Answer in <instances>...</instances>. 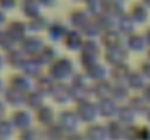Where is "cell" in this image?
<instances>
[{
  "label": "cell",
  "mask_w": 150,
  "mask_h": 140,
  "mask_svg": "<svg viewBox=\"0 0 150 140\" xmlns=\"http://www.w3.org/2000/svg\"><path fill=\"white\" fill-rule=\"evenodd\" d=\"M1 82H3V80H0V92L3 91V85H1Z\"/></svg>",
  "instance_id": "obj_28"
},
{
  "label": "cell",
  "mask_w": 150,
  "mask_h": 140,
  "mask_svg": "<svg viewBox=\"0 0 150 140\" xmlns=\"http://www.w3.org/2000/svg\"><path fill=\"white\" fill-rule=\"evenodd\" d=\"M128 15L131 16V19L136 22V23H143L147 21L149 18V7L146 4H143L142 1L139 3H134L128 12Z\"/></svg>",
  "instance_id": "obj_12"
},
{
  "label": "cell",
  "mask_w": 150,
  "mask_h": 140,
  "mask_svg": "<svg viewBox=\"0 0 150 140\" xmlns=\"http://www.w3.org/2000/svg\"><path fill=\"white\" fill-rule=\"evenodd\" d=\"M48 25H50V21L45 18V15H40L37 18H32L28 21V28H29V32L31 34H40V32H47L48 29Z\"/></svg>",
  "instance_id": "obj_14"
},
{
  "label": "cell",
  "mask_w": 150,
  "mask_h": 140,
  "mask_svg": "<svg viewBox=\"0 0 150 140\" xmlns=\"http://www.w3.org/2000/svg\"><path fill=\"white\" fill-rule=\"evenodd\" d=\"M4 114V104L0 102V120H1V115Z\"/></svg>",
  "instance_id": "obj_26"
},
{
  "label": "cell",
  "mask_w": 150,
  "mask_h": 140,
  "mask_svg": "<svg viewBox=\"0 0 150 140\" xmlns=\"http://www.w3.org/2000/svg\"><path fill=\"white\" fill-rule=\"evenodd\" d=\"M37 111H38V112H37L38 121H40L42 126H47V127L52 126V121H54V111H52V108L44 105V107H41V108L37 109Z\"/></svg>",
  "instance_id": "obj_16"
},
{
  "label": "cell",
  "mask_w": 150,
  "mask_h": 140,
  "mask_svg": "<svg viewBox=\"0 0 150 140\" xmlns=\"http://www.w3.org/2000/svg\"><path fill=\"white\" fill-rule=\"evenodd\" d=\"M79 123H80V118H79V115H77L76 112L63 111V112L58 115V126H60L67 134L76 131Z\"/></svg>",
  "instance_id": "obj_6"
},
{
  "label": "cell",
  "mask_w": 150,
  "mask_h": 140,
  "mask_svg": "<svg viewBox=\"0 0 150 140\" xmlns=\"http://www.w3.org/2000/svg\"><path fill=\"white\" fill-rule=\"evenodd\" d=\"M121 1H125V0H121Z\"/></svg>",
  "instance_id": "obj_29"
},
{
  "label": "cell",
  "mask_w": 150,
  "mask_h": 140,
  "mask_svg": "<svg viewBox=\"0 0 150 140\" xmlns=\"http://www.w3.org/2000/svg\"><path fill=\"white\" fill-rule=\"evenodd\" d=\"M4 61H6V57H3V55L0 54V70L3 69V66H4Z\"/></svg>",
  "instance_id": "obj_25"
},
{
  "label": "cell",
  "mask_w": 150,
  "mask_h": 140,
  "mask_svg": "<svg viewBox=\"0 0 150 140\" xmlns=\"http://www.w3.org/2000/svg\"><path fill=\"white\" fill-rule=\"evenodd\" d=\"M0 140H4V139H0Z\"/></svg>",
  "instance_id": "obj_30"
},
{
  "label": "cell",
  "mask_w": 150,
  "mask_h": 140,
  "mask_svg": "<svg viewBox=\"0 0 150 140\" xmlns=\"http://www.w3.org/2000/svg\"><path fill=\"white\" fill-rule=\"evenodd\" d=\"M12 124L15 126V129L18 130H25L28 127H31L32 124V117L28 111L25 109H18L13 115H12Z\"/></svg>",
  "instance_id": "obj_10"
},
{
  "label": "cell",
  "mask_w": 150,
  "mask_h": 140,
  "mask_svg": "<svg viewBox=\"0 0 150 140\" xmlns=\"http://www.w3.org/2000/svg\"><path fill=\"white\" fill-rule=\"evenodd\" d=\"M6 35L10 38V41L13 44H21L28 35H29V28H28V22H22V21H12L6 25L4 28Z\"/></svg>",
  "instance_id": "obj_3"
},
{
  "label": "cell",
  "mask_w": 150,
  "mask_h": 140,
  "mask_svg": "<svg viewBox=\"0 0 150 140\" xmlns=\"http://www.w3.org/2000/svg\"><path fill=\"white\" fill-rule=\"evenodd\" d=\"M144 38H146V41H147V45H150V28L146 31V34H144Z\"/></svg>",
  "instance_id": "obj_24"
},
{
  "label": "cell",
  "mask_w": 150,
  "mask_h": 140,
  "mask_svg": "<svg viewBox=\"0 0 150 140\" xmlns=\"http://www.w3.org/2000/svg\"><path fill=\"white\" fill-rule=\"evenodd\" d=\"M66 140H88L85 134H80L77 131H73V133H69L66 136Z\"/></svg>",
  "instance_id": "obj_21"
},
{
  "label": "cell",
  "mask_w": 150,
  "mask_h": 140,
  "mask_svg": "<svg viewBox=\"0 0 150 140\" xmlns=\"http://www.w3.org/2000/svg\"><path fill=\"white\" fill-rule=\"evenodd\" d=\"M6 25H7V16H6V12L0 10V29L6 28Z\"/></svg>",
  "instance_id": "obj_22"
},
{
  "label": "cell",
  "mask_w": 150,
  "mask_h": 140,
  "mask_svg": "<svg viewBox=\"0 0 150 140\" xmlns=\"http://www.w3.org/2000/svg\"><path fill=\"white\" fill-rule=\"evenodd\" d=\"M51 77L57 82H64L74 76V66L67 57H58L50 64Z\"/></svg>",
  "instance_id": "obj_1"
},
{
  "label": "cell",
  "mask_w": 150,
  "mask_h": 140,
  "mask_svg": "<svg viewBox=\"0 0 150 140\" xmlns=\"http://www.w3.org/2000/svg\"><path fill=\"white\" fill-rule=\"evenodd\" d=\"M21 50L28 55V57H37L40 53H41V50L44 48V41L37 35V34H29L21 44Z\"/></svg>",
  "instance_id": "obj_5"
},
{
  "label": "cell",
  "mask_w": 150,
  "mask_h": 140,
  "mask_svg": "<svg viewBox=\"0 0 150 140\" xmlns=\"http://www.w3.org/2000/svg\"><path fill=\"white\" fill-rule=\"evenodd\" d=\"M40 3L42 4V7H52L57 4V0H40Z\"/></svg>",
  "instance_id": "obj_23"
},
{
  "label": "cell",
  "mask_w": 150,
  "mask_h": 140,
  "mask_svg": "<svg viewBox=\"0 0 150 140\" xmlns=\"http://www.w3.org/2000/svg\"><path fill=\"white\" fill-rule=\"evenodd\" d=\"M146 45H147V41H146L144 35H142V34L133 32V34L127 35V38H125V47H127V50L142 51V50L146 48Z\"/></svg>",
  "instance_id": "obj_13"
},
{
  "label": "cell",
  "mask_w": 150,
  "mask_h": 140,
  "mask_svg": "<svg viewBox=\"0 0 150 140\" xmlns=\"http://www.w3.org/2000/svg\"><path fill=\"white\" fill-rule=\"evenodd\" d=\"M85 136L88 140H109L106 126H100V124H91Z\"/></svg>",
  "instance_id": "obj_15"
},
{
  "label": "cell",
  "mask_w": 150,
  "mask_h": 140,
  "mask_svg": "<svg viewBox=\"0 0 150 140\" xmlns=\"http://www.w3.org/2000/svg\"><path fill=\"white\" fill-rule=\"evenodd\" d=\"M69 28L64 25V22H60V21H52L48 25V29H47V35L52 43H63L66 35L69 34Z\"/></svg>",
  "instance_id": "obj_7"
},
{
  "label": "cell",
  "mask_w": 150,
  "mask_h": 140,
  "mask_svg": "<svg viewBox=\"0 0 150 140\" xmlns=\"http://www.w3.org/2000/svg\"><path fill=\"white\" fill-rule=\"evenodd\" d=\"M92 22H93V16L88 9H73V10H70L69 23H70V26H73V29H77L83 34Z\"/></svg>",
  "instance_id": "obj_2"
},
{
  "label": "cell",
  "mask_w": 150,
  "mask_h": 140,
  "mask_svg": "<svg viewBox=\"0 0 150 140\" xmlns=\"http://www.w3.org/2000/svg\"><path fill=\"white\" fill-rule=\"evenodd\" d=\"M15 7H19V0H0V10L7 13Z\"/></svg>",
  "instance_id": "obj_20"
},
{
  "label": "cell",
  "mask_w": 150,
  "mask_h": 140,
  "mask_svg": "<svg viewBox=\"0 0 150 140\" xmlns=\"http://www.w3.org/2000/svg\"><path fill=\"white\" fill-rule=\"evenodd\" d=\"M142 3H143V4H146L147 7H150V0H142Z\"/></svg>",
  "instance_id": "obj_27"
},
{
  "label": "cell",
  "mask_w": 150,
  "mask_h": 140,
  "mask_svg": "<svg viewBox=\"0 0 150 140\" xmlns=\"http://www.w3.org/2000/svg\"><path fill=\"white\" fill-rule=\"evenodd\" d=\"M134 26H136V22L131 19L128 13H122L115 22V28L120 31L121 35H125V37L134 32Z\"/></svg>",
  "instance_id": "obj_11"
},
{
  "label": "cell",
  "mask_w": 150,
  "mask_h": 140,
  "mask_svg": "<svg viewBox=\"0 0 150 140\" xmlns=\"http://www.w3.org/2000/svg\"><path fill=\"white\" fill-rule=\"evenodd\" d=\"M13 131H15V126L12 124V121L0 120V139L9 140V137L13 134Z\"/></svg>",
  "instance_id": "obj_19"
},
{
  "label": "cell",
  "mask_w": 150,
  "mask_h": 140,
  "mask_svg": "<svg viewBox=\"0 0 150 140\" xmlns=\"http://www.w3.org/2000/svg\"><path fill=\"white\" fill-rule=\"evenodd\" d=\"M67 133L57 124V126H50L47 127V131L44 133V139L45 140H66Z\"/></svg>",
  "instance_id": "obj_17"
},
{
  "label": "cell",
  "mask_w": 150,
  "mask_h": 140,
  "mask_svg": "<svg viewBox=\"0 0 150 140\" xmlns=\"http://www.w3.org/2000/svg\"><path fill=\"white\" fill-rule=\"evenodd\" d=\"M76 114L79 115L80 121L92 123L99 115V107H98V104H95V102L85 98V99L79 101V107L76 109Z\"/></svg>",
  "instance_id": "obj_4"
},
{
  "label": "cell",
  "mask_w": 150,
  "mask_h": 140,
  "mask_svg": "<svg viewBox=\"0 0 150 140\" xmlns=\"http://www.w3.org/2000/svg\"><path fill=\"white\" fill-rule=\"evenodd\" d=\"M19 9L29 21L32 18H37V16L42 15L44 7L40 3V0H19Z\"/></svg>",
  "instance_id": "obj_8"
},
{
  "label": "cell",
  "mask_w": 150,
  "mask_h": 140,
  "mask_svg": "<svg viewBox=\"0 0 150 140\" xmlns=\"http://www.w3.org/2000/svg\"><path fill=\"white\" fill-rule=\"evenodd\" d=\"M85 40H86V37H85L80 31H77V29H70L69 34L66 35L63 44L66 45L67 50H70V51H79V50H82V47L85 44Z\"/></svg>",
  "instance_id": "obj_9"
},
{
  "label": "cell",
  "mask_w": 150,
  "mask_h": 140,
  "mask_svg": "<svg viewBox=\"0 0 150 140\" xmlns=\"http://www.w3.org/2000/svg\"><path fill=\"white\" fill-rule=\"evenodd\" d=\"M21 140H45L44 139V133L34 129V127H28L25 130H21Z\"/></svg>",
  "instance_id": "obj_18"
}]
</instances>
